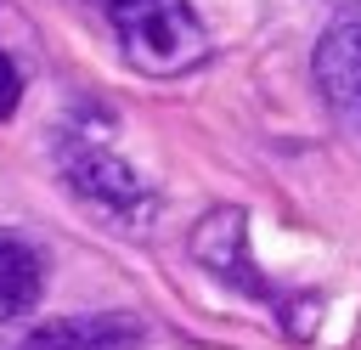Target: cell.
<instances>
[{
    "label": "cell",
    "instance_id": "1",
    "mask_svg": "<svg viewBox=\"0 0 361 350\" xmlns=\"http://www.w3.org/2000/svg\"><path fill=\"white\" fill-rule=\"evenodd\" d=\"M96 6L113 28L124 62L152 79L192 73L209 56V28L192 0H96Z\"/></svg>",
    "mask_w": 361,
    "mask_h": 350
},
{
    "label": "cell",
    "instance_id": "2",
    "mask_svg": "<svg viewBox=\"0 0 361 350\" xmlns=\"http://www.w3.org/2000/svg\"><path fill=\"white\" fill-rule=\"evenodd\" d=\"M56 169H62V181H68L85 203H96L102 215H113V220H124V226H147L152 209H158L152 186L107 147V135L85 130V124H68V130L56 135Z\"/></svg>",
    "mask_w": 361,
    "mask_h": 350
},
{
    "label": "cell",
    "instance_id": "3",
    "mask_svg": "<svg viewBox=\"0 0 361 350\" xmlns=\"http://www.w3.org/2000/svg\"><path fill=\"white\" fill-rule=\"evenodd\" d=\"M316 90L327 96L333 119L361 135V6H344L316 40Z\"/></svg>",
    "mask_w": 361,
    "mask_h": 350
},
{
    "label": "cell",
    "instance_id": "4",
    "mask_svg": "<svg viewBox=\"0 0 361 350\" xmlns=\"http://www.w3.org/2000/svg\"><path fill=\"white\" fill-rule=\"evenodd\" d=\"M192 254L220 277V282H231V288H243V294H254V299H265V305H276L282 316H288V299L254 271V260H248V220H243V209H209L203 220H197V231H192Z\"/></svg>",
    "mask_w": 361,
    "mask_h": 350
},
{
    "label": "cell",
    "instance_id": "5",
    "mask_svg": "<svg viewBox=\"0 0 361 350\" xmlns=\"http://www.w3.org/2000/svg\"><path fill=\"white\" fill-rule=\"evenodd\" d=\"M135 316H56L23 339V350H135Z\"/></svg>",
    "mask_w": 361,
    "mask_h": 350
},
{
    "label": "cell",
    "instance_id": "6",
    "mask_svg": "<svg viewBox=\"0 0 361 350\" xmlns=\"http://www.w3.org/2000/svg\"><path fill=\"white\" fill-rule=\"evenodd\" d=\"M45 294V254L17 237V231H0V322H17L39 305Z\"/></svg>",
    "mask_w": 361,
    "mask_h": 350
},
{
    "label": "cell",
    "instance_id": "7",
    "mask_svg": "<svg viewBox=\"0 0 361 350\" xmlns=\"http://www.w3.org/2000/svg\"><path fill=\"white\" fill-rule=\"evenodd\" d=\"M17 102H23V68L0 51V119H11V113H17Z\"/></svg>",
    "mask_w": 361,
    "mask_h": 350
},
{
    "label": "cell",
    "instance_id": "8",
    "mask_svg": "<svg viewBox=\"0 0 361 350\" xmlns=\"http://www.w3.org/2000/svg\"><path fill=\"white\" fill-rule=\"evenodd\" d=\"M333 6H361V0H333Z\"/></svg>",
    "mask_w": 361,
    "mask_h": 350
}]
</instances>
